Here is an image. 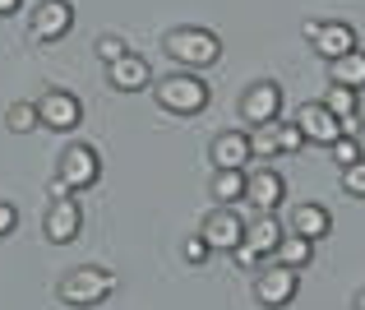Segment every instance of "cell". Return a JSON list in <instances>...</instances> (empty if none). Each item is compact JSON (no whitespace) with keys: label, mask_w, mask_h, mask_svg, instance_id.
I'll return each instance as SVG.
<instances>
[{"label":"cell","mask_w":365,"mask_h":310,"mask_svg":"<svg viewBox=\"0 0 365 310\" xmlns=\"http://www.w3.org/2000/svg\"><path fill=\"white\" fill-rule=\"evenodd\" d=\"M162 46H167V56L176 65H185L190 74L222 61V42H217V33H208V28H171Z\"/></svg>","instance_id":"cell-1"},{"label":"cell","mask_w":365,"mask_h":310,"mask_svg":"<svg viewBox=\"0 0 365 310\" xmlns=\"http://www.w3.org/2000/svg\"><path fill=\"white\" fill-rule=\"evenodd\" d=\"M153 98H158V106L171 111V116H199L213 93H208V84L199 79V74L176 70V74H167V79L153 84Z\"/></svg>","instance_id":"cell-2"},{"label":"cell","mask_w":365,"mask_h":310,"mask_svg":"<svg viewBox=\"0 0 365 310\" xmlns=\"http://www.w3.org/2000/svg\"><path fill=\"white\" fill-rule=\"evenodd\" d=\"M120 287V278L111 274V269H98V264H83V269H70V274L56 283V296H61L65 306H98L107 301L111 292Z\"/></svg>","instance_id":"cell-3"},{"label":"cell","mask_w":365,"mask_h":310,"mask_svg":"<svg viewBox=\"0 0 365 310\" xmlns=\"http://www.w3.org/2000/svg\"><path fill=\"white\" fill-rule=\"evenodd\" d=\"M287 236V227L277 222V213H259L255 222H245V241L232 250L241 269H259V259H273L277 241Z\"/></svg>","instance_id":"cell-4"},{"label":"cell","mask_w":365,"mask_h":310,"mask_svg":"<svg viewBox=\"0 0 365 310\" xmlns=\"http://www.w3.org/2000/svg\"><path fill=\"white\" fill-rule=\"evenodd\" d=\"M56 181H61L70 195L98 186V181H102V158H98V149H93V144H65V149H61V167H56Z\"/></svg>","instance_id":"cell-5"},{"label":"cell","mask_w":365,"mask_h":310,"mask_svg":"<svg viewBox=\"0 0 365 310\" xmlns=\"http://www.w3.org/2000/svg\"><path fill=\"white\" fill-rule=\"evenodd\" d=\"M305 42H310L324 61H342V56L356 51V28L342 24V19H324V24L310 19V24H305Z\"/></svg>","instance_id":"cell-6"},{"label":"cell","mask_w":365,"mask_h":310,"mask_svg":"<svg viewBox=\"0 0 365 310\" xmlns=\"http://www.w3.org/2000/svg\"><path fill=\"white\" fill-rule=\"evenodd\" d=\"M241 121L245 125H273V121H282V84L277 79H255L245 89V98H241Z\"/></svg>","instance_id":"cell-7"},{"label":"cell","mask_w":365,"mask_h":310,"mask_svg":"<svg viewBox=\"0 0 365 310\" xmlns=\"http://www.w3.org/2000/svg\"><path fill=\"white\" fill-rule=\"evenodd\" d=\"M296 292H301V274H296V269H287V264L259 269V278H255V301L259 306L282 310L287 301H296Z\"/></svg>","instance_id":"cell-8"},{"label":"cell","mask_w":365,"mask_h":310,"mask_svg":"<svg viewBox=\"0 0 365 310\" xmlns=\"http://www.w3.org/2000/svg\"><path fill=\"white\" fill-rule=\"evenodd\" d=\"M199 236H204L208 250H227V255H232V250L245 241V222H241V213H236V209L217 204V209H208L204 222H199Z\"/></svg>","instance_id":"cell-9"},{"label":"cell","mask_w":365,"mask_h":310,"mask_svg":"<svg viewBox=\"0 0 365 310\" xmlns=\"http://www.w3.org/2000/svg\"><path fill=\"white\" fill-rule=\"evenodd\" d=\"M70 28H74V5L70 0H37V9L28 14L33 42H61Z\"/></svg>","instance_id":"cell-10"},{"label":"cell","mask_w":365,"mask_h":310,"mask_svg":"<svg viewBox=\"0 0 365 310\" xmlns=\"http://www.w3.org/2000/svg\"><path fill=\"white\" fill-rule=\"evenodd\" d=\"M33 106H37V125H46V130H61V134L74 130V125L83 121V102L74 98V93H65V89H46Z\"/></svg>","instance_id":"cell-11"},{"label":"cell","mask_w":365,"mask_h":310,"mask_svg":"<svg viewBox=\"0 0 365 310\" xmlns=\"http://www.w3.org/2000/svg\"><path fill=\"white\" fill-rule=\"evenodd\" d=\"M292 125L301 130L305 144H319V149H329L333 139H342V121L324 111V102H301V106H296V121H292Z\"/></svg>","instance_id":"cell-12"},{"label":"cell","mask_w":365,"mask_h":310,"mask_svg":"<svg viewBox=\"0 0 365 310\" xmlns=\"http://www.w3.org/2000/svg\"><path fill=\"white\" fill-rule=\"evenodd\" d=\"M282 199H287V186H282V176H277L273 167L245 171V204H255L259 213H277Z\"/></svg>","instance_id":"cell-13"},{"label":"cell","mask_w":365,"mask_h":310,"mask_svg":"<svg viewBox=\"0 0 365 310\" xmlns=\"http://www.w3.org/2000/svg\"><path fill=\"white\" fill-rule=\"evenodd\" d=\"M208 158H213L217 171H245L250 162H255V153H250V134L245 130H222L213 144H208Z\"/></svg>","instance_id":"cell-14"},{"label":"cell","mask_w":365,"mask_h":310,"mask_svg":"<svg viewBox=\"0 0 365 310\" xmlns=\"http://www.w3.org/2000/svg\"><path fill=\"white\" fill-rule=\"evenodd\" d=\"M79 227H83V209H79V199H51V209H46V241L51 246H70L74 236H79Z\"/></svg>","instance_id":"cell-15"},{"label":"cell","mask_w":365,"mask_h":310,"mask_svg":"<svg viewBox=\"0 0 365 310\" xmlns=\"http://www.w3.org/2000/svg\"><path fill=\"white\" fill-rule=\"evenodd\" d=\"M107 79H111V89H120V93H139V89H148V84H153V70H148L143 56L125 51L120 61L107 65Z\"/></svg>","instance_id":"cell-16"},{"label":"cell","mask_w":365,"mask_h":310,"mask_svg":"<svg viewBox=\"0 0 365 310\" xmlns=\"http://www.w3.org/2000/svg\"><path fill=\"white\" fill-rule=\"evenodd\" d=\"M287 231L319 246V241L333 231V218H329V209H324V204H296V209H292V222H287Z\"/></svg>","instance_id":"cell-17"},{"label":"cell","mask_w":365,"mask_h":310,"mask_svg":"<svg viewBox=\"0 0 365 310\" xmlns=\"http://www.w3.org/2000/svg\"><path fill=\"white\" fill-rule=\"evenodd\" d=\"M329 84L351 89V93H365V51L361 46L351 56H342V61H329Z\"/></svg>","instance_id":"cell-18"},{"label":"cell","mask_w":365,"mask_h":310,"mask_svg":"<svg viewBox=\"0 0 365 310\" xmlns=\"http://www.w3.org/2000/svg\"><path fill=\"white\" fill-rule=\"evenodd\" d=\"M273 259H277V264H287V269H296V274H301V269H305V264L314 259V241H305V236H292V231H287V236L277 241Z\"/></svg>","instance_id":"cell-19"},{"label":"cell","mask_w":365,"mask_h":310,"mask_svg":"<svg viewBox=\"0 0 365 310\" xmlns=\"http://www.w3.org/2000/svg\"><path fill=\"white\" fill-rule=\"evenodd\" d=\"M213 199L217 204H227V209H236L245 199V171H213Z\"/></svg>","instance_id":"cell-20"},{"label":"cell","mask_w":365,"mask_h":310,"mask_svg":"<svg viewBox=\"0 0 365 310\" xmlns=\"http://www.w3.org/2000/svg\"><path fill=\"white\" fill-rule=\"evenodd\" d=\"M324 111H329V116H338V121H356V116H361V93L329 84V93H324Z\"/></svg>","instance_id":"cell-21"},{"label":"cell","mask_w":365,"mask_h":310,"mask_svg":"<svg viewBox=\"0 0 365 310\" xmlns=\"http://www.w3.org/2000/svg\"><path fill=\"white\" fill-rule=\"evenodd\" d=\"M5 125H9L14 134H28V130L37 125V106H33V102H9V111H5Z\"/></svg>","instance_id":"cell-22"},{"label":"cell","mask_w":365,"mask_h":310,"mask_svg":"<svg viewBox=\"0 0 365 310\" xmlns=\"http://www.w3.org/2000/svg\"><path fill=\"white\" fill-rule=\"evenodd\" d=\"M329 158L338 162V167H351V162H361V158H365V153H361V144L351 139V134H342V139H333V144H329Z\"/></svg>","instance_id":"cell-23"},{"label":"cell","mask_w":365,"mask_h":310,"mask_svg":"<svg viewBox=\"0 0 365 310\" xmlns=\"http://www.w3.org/2000/svg\"><path fill=\"white\" fill-rule=\"evenodd\" d=\"M273 139H277V153H301L305 149V139H301V130H296L292 121H273Z\"/></svg>","instance_id":"cell-24"},{"label":"cell","mask_w":365,"mask_h":310,"mask_svg":"<svg viewBox=\"0 0 365 310\" xmlns=\"http://www.w3.org/2000/svg\"><path fill=\"white\" fill-rule=\"evenodd\" d=\"M180 255H185V264H195V269H199V264H204L208 255H213V250L204 246V236H199V231H190V236L180 241Z\"/></svg>","instance_id":"cell-25"},{"label":"cell","mask_w":365,"mask_h":310,"mask_svg":"<svg viewBox=\"0 0 365 310\" xmlns=\"http://www.w3.org/2000/svg\"><path fill=\"white\" fill-rule=\"evenodd\" d=\"M342 190L356 195V199H365V158L351 162V167H342Z\"/></svg>","instance_id":"cell-26"},{"label":"cell","mask_w":365,"mask_h":310,"mask_svg":"<svg viewBox=\"0 0 365 310\" xmlns=\"http://www.w3.org/2000/svg\"><path fill=\"white\" fill-rule=\"evenodd\" d=\"M14 227H19V209L9 204V199H0V241L14 236Z\"/></svg>","instance_id":"cell-27"},{"label":"cell","mask_w":365,"mask_h":310,"mask_svg":"<svg viewBox=\"0 0 365 310\" xmlns=\"http://www.w3.org/2000/svg\"><path fill=\"white\" fill-rule=\"evenodd\" d=\"M98 56H102V61H120V56H125V42H120V37H98Z\"/></svg>","instance_id":"cell-28"},{"label":"cell","mask_w":365,"mask_h":310,"mask_svg":"<svg viewBox=\"0 0 365 310\" xmlns=\"http://www.w3.org/2000/svg\"><path fill=\"white\" fill-rule=\"evenodd\" d=\"M19 5H24V0H0V19H5V14H19Z\"/></svg>","instance_id":"cell-29"},{"label":"cell","mask_w":365,"mask_h":310,"mask_svg":"<svg viewBox=\"0 0 365 310\" xmlns=\"http://www.w3.org/2000/svg\"><path fill=\"white\" fill-rule=\"evenodd\" d=\"M351 310H365V287H361L356 296H351Z\"/></svg>","instance_id":"cell-30"}]
</instances>
